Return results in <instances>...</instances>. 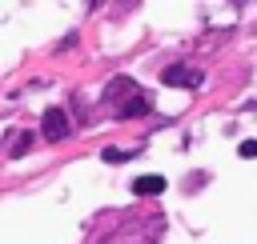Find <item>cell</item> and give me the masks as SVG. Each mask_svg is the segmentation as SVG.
Segmentation results:
<instances>
[{"mask_svg":"<svg viewBox=\"0 0 257 244\" xmlns=\"http://www.w3.org/2000/svg\"><path fill=\"white\" fill-rule=\"evenodd\" d=\"M161 80H165V84H173V88H197L205 76H201L197 68H185V64H169V68L161 72Z\"/></svg>","mask_w":257,"mask_h":244,"instance_id":"cell-2","label":"cell"},{"mask_svg":"<svg viewBox=\"0 0 257 244\" xmlns=\"http://www.w3.org/2000/svg\"><path fill=\"white\" fill-rule=\"evenodd\" d=\"M32 144H36V132H20V136L12 140V148H8V156H12V160H20V156H24Z\"/></svg>","mask_w":257,"mask_h":244,"instance_id":"cell-6","label":"cell"},{"mask_svg":"<svg viewBox=\"0 0 257 244\" xmlns=\"http://www.w3.org/2000/svg\"><path fill=\"white\" fill-rule=\"evenodd\" d=\"M165 184H169L165 176H137L133 180V192L137 196H157V192H165Z\"/></svg>","mask_w":257,"mask_h":244,"instance_id":"cell-4","label":"cell"},{"mask_svg":"<svg viewBox=\"0 0 257 244\" xmlns=\"http://www.w3.org/2000/svg\"><path fill=\"white\" fill-rule=\"evenodd\" d=\"M124 92H128V96H137V84H133L128 76H116V80L104 88V100H116V96H124Z\"/></svg>","mask_w":257,"mask_h":244,"instance_id":"cell-5","label":"cell"},{"mask_svg":"<svg viewBox=\"0 0 257 244\" xmlns=\"http://www.w3.org/2000/svg\"><path fill=\"white\" fill-rule=\"evenodd\" d=\"M237 152H241V156H245V160H249V156H257V140H245V144H241V148H237Z\"/></svg>","mask_w":257,"mask_h":244,"instance_id":"cell-8","label":"cell"},{"mask_svg":"<svg viewBox=\"0 0 257 244\" xmlns=\"http://www.w3.org/2000/svg\"><path fill=\"white\" fill-rule=\"evenodd\" d=\"M40 132H44V140H64L68 136V112L64 108H48L44 112V120H40Z\"/></svg>","mask_w":257,"mask_h":244,"instance_id":"cell-1","label":"cell"},{"mask_svg":"<svg viewBox=\"0 0 257 244\" xmlns=\"http://www.w3.org/2000/svg\"><path fill=\"white\" fill-rule=\"evenodd\" d=\"M100 156H104V164H120V160H128L133 152H120V148H104Z\"/></svg>","mask_w":257,"mask_h":244,"instance_id":"cell-7","label":"cell"},{"mask_svg":"<svg viewBox=\"0 0 257 244\" xmlns=\"http://www.w3.org/2000/svg\"><path fill=\"white\" fill-rule=\"evenodd\" d=\"M149 112H153L149 96H141V92H137L133 100H124V104H120V112H116V116H120V120H141V116H149Z\"/></svg>","mask_w":257,"mask_h":244,"instance_id":"cell-3","label":"cell"}]
</instances>
